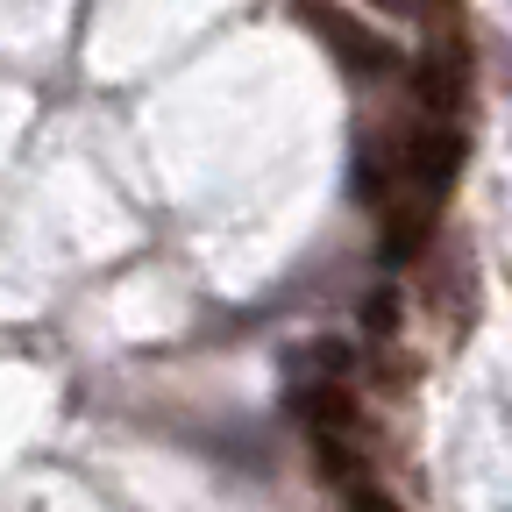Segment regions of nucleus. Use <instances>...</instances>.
I'll return each instance as SVG.
<instances>
[{
    "label": "nucleus",
    "instance_id": "nucleus-1",
    "mask_svg": "<svg viewBox=\"0 0 512 512\" xmlns=\"http://www.w3.org/2000/svg\"><path fill=\"white\" fill-rule=\"evenodd\" d=\"M456 171H463V136H456V128H406V136L363 143L349 178H356L363 200L384 214V256H392V264H406V256L427 249Z\"/></svg>",
    "mask_w": 512,
    "mask_h": 512
},
{
    "label": "nucleus",
    "instance_id": "nucleus-3",
    "mask_svg": "<svg viewBox=\"0 0 512 512\" xmlns=\"http://www.w3.org/2000/svg\"><path fill=\"white\" fill-rule=\"evenodd\" d=\"M413 93L434 121H448L463 100H470V50L463 43H434L420 64H413Z\"/></svg>",
    "mask_w": 512,
    "mask_h": 512
},
{
    "label": "nucleus",
    "instance_id": "nucleus-4",
    "mask_svg": "<svg viewBox=\"0 0 512 512\" xmlns=\"http://www.w3.org/2000/svg\"><path fill=\"white\" fill-rule=\"evenodd\" d=\"M349 512H399V498H392V491H370V484H363V491L349 498Z\"/></svg>",
    "mask_w": 512,
    "mask_h": 512
},
{
    "label": "nucleus",
    "instance_id": "nucleus-2",
    "mask_svg": "<svg viewBox=\"0 0 512 512\" xmlns=\"http://www.w3.org/2000/svg\"><path fill=\"white\" fill-rule=\"evenodd\" d=\"M299 22L335 50L342 72H356V79H384V72H399V43H392V36H377V29H363L356 15H342L335 0H299Z\"/></svg>",
    "mask_w": 512,
    "mask_h": 512
}]
</instances>
